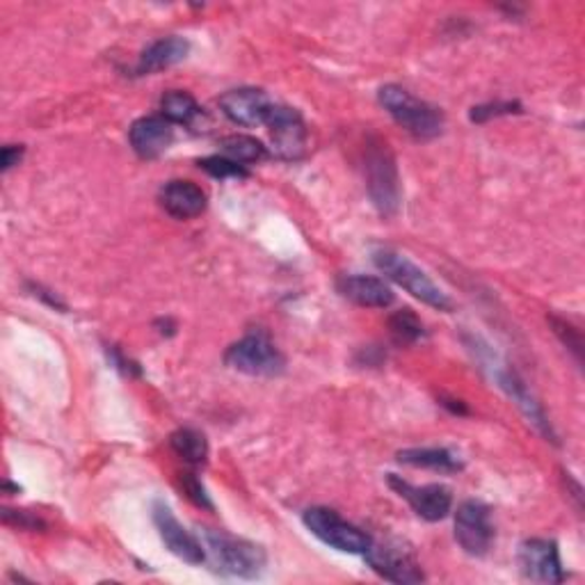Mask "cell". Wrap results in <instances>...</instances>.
<instances>
[{
    "label": "cell",
    "mask_w": 585,
    "mask_h": 585,
    "mask_svg": "<svg viewBox=\"0 0 585 585\" xmlns=\"http://www.w3.org/2000/svg\"><path fill=\"white\" fill-rule=\"evenodd\" d=\"M199 540L213 570L220 574L238 578H259L265 572V565H268V555H265L263 547L250 540L210 528L199 530Z\"/></svg>",
    "instance_id": "6da1fadb"
},
{
    "label": "cell",
    "mask_w": 585,
    "mask_h": 585,
    "mask_svg": "<svg viewBox=\"0 0 585 585\" xmlns=\"http://www.w3.org/2000/svg\"><path fill=\"white\" fill-rule=\"evenodd\" d=\"M364 172L366 188L374 206L385 218H391L401 206V176H398L395 156L387 140L380 136H370L364 149Z\"/></svg>",
    "instance_id": "7a4b0ae2"
},
{
    "label": "cell",
    "mask_w": 585,
    "mask_h": 585,
    "mask_svg": "<svg viewBox=\"0 0 585 585\" xmlns=\"http://www.w3.org/2000/svg\"><path fill=\"white\" fill-rule=\"evenodd\" d=\"M380 103L385 111L395 119L398 126H403L408 133H412L418 140L437 138L444 130V115L435 105L425 103L410 94L401 85H385L380 90Z\"/></svg>",
    "instance_id": "3957f363"
},
{
    "label": "cell",
    "mask_w": 585,
    "mask_h": 585,
    "mask_svg": "<svg viewBox=\"0 0 585 585\" xmlns=\"http://www.w3.org/2000/svg\"><path fill=\"white\" fill-rule=\"evenodd\" d=\"M374 263L391 282L403 286L416 300L439 311H454V300H450L446 292L408 256L387 250V248H380L374 252Z\"/></svg>",
    "instance_id": "277c9868"
},
{
    "label": "cell",
    "mask_w": 585,
    "mask_h": 585,
    "mask_svg": "<svg viewBox=\"0 0 585 585\" xmlns=\"http://www.w3.org/2000/svg\"><path fill=\"white\" fill-rule=\"evenodd\" d=\"M225 364L238 374L254 378H275L284 374V355L265 332H250L241 341L229 345L225 353Z\"/></svg>",
    "instance_id": "5b68a950"
},
{
    "label": "cell",
    "mask_w": 585,
    "mask_h": 585,
    "mask_svg": "<svg viewBox=\"0 0 585 585\" xmlns=\"http://www.w3.org/2000/svg\"><path fill=\"white\" fill-rule=\"evenodd\" d=\"M302 521L311 536H316L323 544L341 551V553H357L364 555L370 547V536H366L362 528L345 521L339 513L330 508H309L302 515Z\"/></svg>",
    "instance_id": "8992f818"
},
{
    "label": "cell",
    "mask_w": 585,
    "mask_h": 585,
    "mask_svg": "<svg viewBox=\"0 0 585 585\" xmlns=\"http://www.w3.org/2000/svg\"><path fill=\"white\" fill-rule=\"evenodd\" d=\"M456 540L464 553L483 558L490 553L494 542L492 513L481 501H464L456 513Z\"/></svg>",
    "instance_id": "52a82bcc"
},
{
    "label": "cell",
    "mask_w": 585,
    "mask_h": 585,
    "mask_svg": "<svg viewBox=\"0 0 585 585\" xmlns=\"http://www.w3.org/2000/svg\"><path fill=\"white\" fill-rule=\"evenodd\" d=\"M366 563L376 574L391 583H421L425 574L410 549L401 542H370L364 553Z\"/></svg>",
    "instance_id": "ba28073f"
},
{
    "label": "cell",
    "mask_w": 585,
    "mask_h": 585,
    "mask_svg": "<svg viewBox=\"0 0 585 585\" xmlns=\"http://www.w3.org/2000/svg\"><path fill=\"white\" fill-rule=\"evenodd\" d=\"M389 487L398 496L405 498L412 505V511L425 521H441L450 513V508H454V494H450L446 485L439 483L416 487L403 481L401 475L389 473Z\"/></svg>",
    "instance_id": "9c48e42d"
},
{
    "label": "cell",
    "mask_w": 585,
    "mask_h": 585,
    "mask_svg": "<svg viewBox=\"0 0 585 585\" xmlns=\"http://www.w3.org/2000/svg\"><path fill=\"white\" fill-rule=\"evenodd\" d=\"M265 126L271 128L273 153L282 161H298L305 153L307 145V128L302 115L286 105H273Z\"/></svg>",
    "instance_id": "30bf717a"
},
{
    "label": "cell",
    "mask_w": 585,
    "mask_h": 585,
    "mask_svg": "<svg viewBox=\"0 0 585 585\" xmlns=\"http://www.w3.org/2000/svg\"><path fill=\"white\" fill-rule=\"evenodd\" d=\"M153 524L158 528V536L165 542V547L181 558L183 563L188 565H202L206 561V551L202 540H197L193 534L183 528V524L174 517V513L170 511V505H165L163 501H156L153 503Z\"/></svg>",
    "instance_id": "8fae6325"
},
{
    "label": "cell",
    "mask_w": 585,
    "mask_h": 585,
    "mask_svg": "<svg viewBox=\"0 0 585 585\" xmlns=\"http://www.w3.org/2000/svg\"><path fill=\"white\" fill-rule=\"evenodd\" d=\"M519 567L528 581L538 583L565 581L561 551H558V544L553 540H542V538L526 540L519 549Z\"/></svg>",
    "instance_id": "7c38bea8"
},
{
    "label": "cell",
    "mask_w": 585,
    "mask_h": 585,
    "mask_svg": "<svg viewBox=\"0 0 585 585\" xmlns=\"http://www.w3.org/2000/svg\"><path fill=\"white\" fill-rule=\"evenodd\" d=\"M273 101L263 90L256 88H241L231 90L220 96L222 113L238 126H261L268 122L273 111Z\"/></svg>",
    "instance_id": "4fadbf2b"
},
{
    "label": "cell",
    "mask_w": 585,
    "mask_h": 585,
    "mask_svg": "<svg viewBox=\"0 0 585 585\" xmlns=\"http://www.w3.org/2000/svg\"><path fill=\"white\" fill-rule=\"evenodd\" d=\"M128 140L140 158L151 161V158L165 153L174 142V124L168 122L163 115L140 117L130 126Z\"/></svg>",
    "instance_id": "5bb4252c"
},
{
    "label": "cell",
    "mask_w": 585,
    "mask_h": 585,
    "mask_svg": "<svg viewBox=\"0 0 585 585\" xmlns=\"http://www.w3.org/2000/svg\"><path fill=\"white\" fill-rule=\"evenodd\" d=\"M336 290L341 292V298L359 307L385 309L393 302V290L389 288V284L370 275H341L336 279Z\"/></svg>",
    "instance_id": "9a60e30c"
},
{
    "label": "cell",
    "mask_w": 585,
    "mask_h": 585,
    "mask_svg": "<svg viewBox=\"0 0 585 585\" xmlns=\"http://www.w3.org/2000/svg\"><path fill=\"white\" fill-rule=\"evenodd\" d=\"M496 382L498 387L508 393L513 401L517 403V408L524 412V416L536 425V428L549 439V441H555V435H553V428L551 423L542 410V405L536 401V395L528 391V387L521 382V378L515 374L513 368H496Z\"/></svg>",
    "instance_id": "2e32d148"
},
{
    "label": "cell",
    "mask_w": 585,
    "mask_h": 585,
    "mask_svg": "<svg viewBox=\"0 0 585 585\" xmlns=\"http://www.w3.org/2000/svg\"><path fill=\"white\" fill-rule=\"evenodd\" d=\"M161 204L176 220H193L206 210V193L193 181H170L161 191Z\"/></svg>",
    "instance_id": "e0dca14e"
},
{
    "label": "cell",
    "mask_w": 585,
    "mask_h": 585,
    "mask_svg": "<svg viewBox=\"0 0 585 585\" xmlns=\"http://www.w3.org/2000/svg\"><path fill=\"white\" fill-rule=\"evenodd\" d=\"M191 53V42L183 39V37H163L153 42L149 48H145V53L138 60V67L136 71L140 76L145 73H156V71H163V69H170L179 62H183L185 58H188Z\"/></svg>",
    "instance_id": "ac0fdd59"
},
{
    "label": "cell",
    "mask_w": 585,
    "mask_h": 585,
    "mask_svg": "<svg viewBox=\"0 0 585 585\" xmlns=\"http://www.w3.org/2000/svg\"><path fill=\"white\" fill-rule=\"evenodd\" d=\"M398 462L416 467V469H433L441 473H456L464 469L460 456L448 448H405L398 454Z\"/></svg>",
    "instance_id": "d6986e66"
},
{
    "label": "cell",
    "mask_w": 585,
    "mask_h": 585,
    "mask_svg": "<svg viewBox=\"0 0 585 585\" xmlns=\"http://www.w3.org/2000/svg\"><path fill=\"white\" fill-rule=\"evenodd\" d=\"M170 446L185 464H191V467L206 464L208 441L199 431H195V428H179L176 433H172Z\"/></svg>",
    "instance_id": "ffe728a7"
},
{
    "label": "cell",
    "mask_w": 585,
    "mask_h": 585,
    "mask_svg": "<svg viewBox=\"0 0 585 585\" xmlns=\"http://www.w3.org/2000/svg\"><path fill=\"white\" fill-rule=\"evenodd\" d=\"M161 111H163V117L172 124H193L195 117H199L202 113L199 103L188 92H181V90L168 92L163 96Z\"/></svg>",
    "instance_id": "44dd1931"
},
{
    "label": "cell",
    "mask_w": 585,
    "mask_h": 585,
    "mask_svg": "<svg viewBox=\"0 0 585 585\" xmlns=\"http://www.w3.org/2000/svg\"><path fill=\"white\" fill-rule=\"evenodd\" d=\"M220 149L227 158H231V161L238 165L259 163L261 158H265L263 142L252 138V136H229L220 142Z\"/></svg>",
    "instance_id": "7402d4cb"
},
{
    "label": "cell",
    "mask_w": 585,
    "mask_h": 585,
    "mask_svg": "<svg viewBox=\"0 0 585 585\" xmlns=\"http://www.w3.org/2000/svg\"><path fill=\"white\" fill-rule=\"evenodd\" d=\"M389 332H391L393 343L403 345V348H408V345H414L425 334L423 323L418 321V316L412 309L395 311L389 318Z\"/></svg>",
    "instance_id": "603a6c76"
},
{
    "label": "cell",
    "mask_w": 585,
    "mask_h": 585,
    "mask_svg": "<svg viewBox=\"0 0 585 585\" xmlns=\"http://www.w3.org/2000/svg\"><path fill=\"white\" fill-rule=\"evenodd\" d=\"M199 168L206 174L216 176V179H229V176H233V179H245L250 174L243 165L233 163L231 158H227V156H208V158H202Z\"/></svg>",
    "instance_id": "cb8c5ba5"
},
{
    "label": "cell",
    "mask_w": 585,
    "mask_h": 585,
    "mask_svg": "<svg viewBox=\"0 0 585 585\" xmlns=\"http://www.w3.org/2000/svg\"><path fill=\"white\" fill-rule=\"evenodd\" d=\"M521 113V105L517 101H496V103H485L471 108V122H487L492 117H503V115H515Z\"/></svg>",
    "instance_id": "d4e9b609"
},
{
    "label": "cell",
    "mask_w": 585,
    "mask_h": 585,
    "mask_svg": "<svg viewBox=\"0 0 585 585\" xmlns=\"http://www.w3.org/2000/svg\"><path fill=\"white\" fill-rule=\"evenodd\" d=\"M551 328L558 336H561V341L567 345V348L574 353L576 362H581V355H583L581 332L576 328H572L567 321H561V318H555V316H551Z\"/></svg>",
    "instance_id": "484cf974"
},
{
    "label": "cell",
    "mask_w": 585,
    "mask_h": 585,
    "mask_svg": "<svg viewBox=\"0 0 585 585\" xmlns=\"http://www.w3.org/2000/svg\"><path fill=\"white\" fill-rule=\"evenodd\" d=\"M181 487L185 492V496H188L195 505H199V508H206V511H213V503L204 490V485L199 483V478L191 471L181 473Z\"/></svg>",
    "instance_id": "4316f807"
},
{
    "label": "cell",
    "mask_w": 585,
    "mask_h": 585,
    "mask_svg": "<svg viewBox=\"0 0 585 585\" xmlns=\"http://www.w3.org/2000/svg\"><path fill=\"white\" fill-rule=\"evenodd\" d=\"M3 521L8 526H16L21 530H37V528L42 530V528H46V524L39 517L31 515V513H25V511H10V508H5L3 511Z\"/></svg>",
    "instance_id": "83f0119b"
},
{
    "label": "cell",
    "mask_w": 585,
    "mask_h": 585,
    "mask_svg": "<svg viewBox=\"0 0 585 585\" xmlns=\"http://www.w3.org/2000/svg\"><path fill=\"white\" fill-rule=\"evenodd\" d=\"M21 156H23V147H16V145H8V147H3V161H0V163H3V172H8V170H12L14 165H19Z\"/></svg>",
    "instance_id": "f1b7e54d"
}]
</instances>
